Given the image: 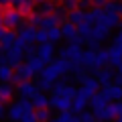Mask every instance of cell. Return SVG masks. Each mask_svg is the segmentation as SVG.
Segmentation results:
<instances>
[{
	"label": "cell",
	"instance_id": "cell-1",
	"mask_svg": "<svg viewBox=\"0 0 122 122\" xmlns=\"http://www.w3.org/2000/svg\"><path fill=\"white\" fill-rule=\"evenodd\" d=\"M69 71V61H65V59H53L51 63H47L45 65V69L41 71V77L43 79H49V81H55V79H59V77H63V75Z\"/></svg>",
	"mask_w": 122,
	"mask_h": 122
},
{
	"label": "cell",
	"instance_id": "cell-2",
	"mask_svg": "<svg viewBox=\"0 0 122 122\" xmlns=\"http://www.w3.org/2000/svg\"><path fill=\"white\" fill-rule=\"evenodd\" d=\"M22 14L18 12V8H14V6H6L4 10H2V25L6 26V29L14 30L18 29V26L22 25Z\"/></svg>",
	"mask_w": 122,
	"mask_h": 122
},
{
	"label": "cell",
	"instance_id": "cell-3",
	"mask_svg": "<svg viewBox=\"0 0 122 122\" xmlns=\"http://www.w3.org/2000/svg\"><path fill=\"white\" fill-rule=\"evenodd\" d=\"M83 55V43L81 41H71L67 47H63L59 51V57L65 61H81Z\"/></svg>",
	"mask_w": 122,
	"mask_h": 122
},
{
	"label": "cell",
	"instance_id": "cell-4",
	"mask_svg": "<svg viewBox=\"0 0 122 122\" xmlns=\"http://www.w3.org/2000/svg\"><path fill=\"white\" fill-rule=\"evenodd\" d=\"M118 112H120V102H110L108 106H104V108L96 110V118L102 122H112L114 118H118Z\"/></svg>",
	"mask_w": 122,
	"mask_h": 122
},
{
	"label": "cell",
	"instance_id": "cell-5",
	"mask_svg": "<svg viewBox=\"0 0 122 122\" xmlns=\"http://www.w3.org/2000/svg\"><path fill=\"white\" fill-rule=\"evenodd\" d=\"M110 102H112V98L108 96V94H106L104 90H98L96 94H92L90 96V100H87V104H90V108L94 110V112H96V110H100V108H104V106H108Z\"/></svg>",
	"mask_w": 122,
	"mask_h": 122
},
{
	"label": "cell",
	"instance_id": "cell-6",
	"mask_svg": "<svg viewBox=\"0 0 122 122\" xmlns=\"http://www.w3.org/2000/svg\"><path fill=\"white\" fill-rule=\"evenodd\" d=\"M37 92H39V87H37V83L33 79H22L16 86V96L18 98H33Z\"/></svg>",
	"mask_w": 122,
	"mask_h": 122
},
{
	"label": "cell",
	"instance_id": "cell-7",
	"mask_svg": "<svg viewBox=\"0 0 122 122\" xmlns=\"http://www.w3.org/2000/svg\"><path fill=\"white\" fill-rule=\"evenodd\" d=\"M61 30H63V39L65 41H81V43H86V41L79 37V29L73 25V22H69V20H65V22H61Z\"/></svg>",
	"mask_w": 122,
	"mask_h": 122
},
{
	"label": "cell",
	"instance_id": "cell-8",
	"mask_svg": "<svg viewBox=\"0 0 122 122\" xmlns=\"http://www.w3.org/2000/svg\"><path fill=\"white\" fill-rule=\"evenodd\" d=\"M33 75H37V73L33 71V67L25 61V63H20V65L14 67V77H12V81L18 83V81H22V79H33Z\"/></svg>",
	"mask_w": 122,
	"mask_h": 122
},
{
	"label": "cell",
	"instance_id": "cell-9",
	"mask_svg": "<svg viewBox=\"0 0 122 122\" xmlns=\"http://www.w3.org/2000/svg\"><path fill=\"white\" fill-rule=\"evenodd\" d=\"M4 53H6V59H8V63H10L12 67L20 65V63H22V59H25V51H22V47H18V45L10 47L8 51H4Z\"/></svg>",
	"mask_w": 122,
	"mask_h": 122
},
{
	"label": "cell",
	"instance_id": "cell-10",
	"mask_svg": "<svg viewBox=\"0 0 122 122\" xmlns=\"http://www.w3.org/2000/svg\"><path fill=\"white\" fill-rule=\"evenodd\" d=\"M35 35H37V26H33L30 22L18 26V39L25 43H35Z\"/></svg>",
	"mask_w": 122,
	"mask_h": 122
},
{
	"label": "cell",
	"instance_id": "cell-11",
	"mask_svg": "<svg viewBox=\"0 0 122 122\" xmlns=\"http://www.w3.org/2000/svg\"><path fill=\"white\" fill-rule=\"evenodd\" d=\"M106 10V8H104ZM120 20H122V16L118 12H112V10H106L104 12V16H102V22L100 25H104L106 29H118V25H120Z\"/></svg>",
	"mask_w": 122,
	"mask_h": 122
},
{
	"label": "cell",
	"instance_id": "cell-12",
	"mask_svg": "<svg viewBox=\"0 0 122 122\" xmlns=\"http://www.w3.org/2000/svg\"><path fill=\"white\" fill-rule=\"evenodd\" d=\"M14 94H16V87L12 86V81H0V104L12 100Z\"/></svg>",
	"mask_w": 122,
	"mask_h": 122
},
{
	"label": "cell",
	"instance_id": "cell-13",
	"mask_svg": "<svg viewBox=\"0 0 122 122\" xmlns=\"http://www.w3.org/2000/svg\"><path fill=\"white\" fill-rule=\"evenodd\" d=\"M53 53H55V43H51V41L41 43V47L37 49V55H39L45 63H51L53 61Z\"/></svg>",
	"mask_w": 122,
	"mask_h": 122
},
{
	"label": "cell",
	"instance_id": "cell-14",
	"mask_svg": "<svg viewBox=\"0 0 122 122\" xmlns=\"http://www.w3.org/2000/svg\"><path fill=\"white\" fill-rule=\"evenodd\" d=\"M104 12H106V10L102 8V6H92V10L86 12V22H87V25H100Z\"/></svg>",
	"mask_w": 122,
	"mask_h": 122
},
{
	"label": "cell",
	"instance_id": "cell-15",
	"mask_svg": "<svg viewBox=\"0 0 122 122\" xmlns=\"http://www.w3.org/2000/svg\"><path fill=\"white\" fill-rule=\"evenodd\" d=\"M22 114H25V110H22L20 102H14V104H10L8 110H6V118H8L10 122H20V120H22Z\"/></svg>",
	"mask_w": 122,
	"mask_h": 122
},
{
	"label": "cell",
	"instance_id": "cell-16",
	"mask_svg": "<svg viewBox=\"0 0 122 122\" xmlns=\"http://www.w3.org/2000/svg\"><path fill=\"white\" fill-rule=\"evenodd\" d=\"M67 20H69V22H73L75 26L83 25V22H86V10H83L81 6H79V8L69 10V12H67Z\"/></svg>",
	"mask_w": 122,
	"mask_h": 122
},
{
	"label": "cell",
	"instance_id": "cell-17",
	"mask_svg": "<svg viewBox=\"0 0 122 122\" xmlns=\"http://www.w3.org/2000/svg\"><path fill=\"white\" fill-rule=\"evenodd\" d=\"M79 83H81L83 87H87L92 94H96V92L102 87V83L98 81V77H96V75H92V73H90V75H83V79H81Z\"/></svg>",
	"mask_w": 122,
	"mask_h": 122
},
{
	"label": "cell",
	"instance_id": "cell-18",
	"mask_svg": "<svg viewBox=\"0 0 122 122\" xmlns=\"http://www.w3.org/2000/svg\"><path fill=\"white\" fill-rule=\"evenodd\" d=\"M96 77H98V81L102 83V86H108V83H112L114 81V71H112V67H102L100 71L96 73Z\"/></svg>",
	"mask_w": 122,
	"mask_h": 122
},
{
	"label": "cell",
	"instance_id": "cell-19",
	"mask_svg": "<svg viewBox=\"0 0 122 122\" xmlns=\"http://www.w3.org/2000/svg\"><path fill=\"white\" fill-rule=\"evenodd\" d=\"M33 100V106L35 108H49V102H51V98H47V92H37L35 96L30 98Z\"/></svg>",
	"mask_w": 122,
	"mask_h": 122
},
{
	"label": "cell",
	"instance_id": "cell-20",
	"mask_svg": "<svg viewBox=\"0 0 122 122\" xmlns=\"http://www.w3.org/2000/svg\"><path fill=\"white\" fill-rule=\"evenodd\" d=\"M102 90L108 94L112 100H120L122 98V86H118V83H108V86H102Z\"/></svg>",
	"mask_w": 122,
	"mask_h": 122
},
{
	"label": "cell",
	"instance_id": "cell-21",
	"mask_svg": "<svg viewBox=\"0 0 122 122\" xmlns=\"http://www.w3.org/2000/svg\"><path fill=\"white\" fill-rule=\"evenodd\" d=\"M26 63L33 67V71H35V73H41V71L45 69V65H47V63H45V61L41 59L39 55H30V57H26Z\"/></svg>",
	"mask_w": 122,
	"mask_h": 122
},
{
	"label": "cell",
	"instance_id": "cell-22",
	"mask_svg": "<svg viewBox=\"0 0 122 122\" xmlns=\"http://www.w3.org/2000/svg\"><path fill=\"white\" fill-rule=\"evenodd\" d=\"M108 51H110V67H116L122 61V49L118 45H112V47H108Z\"/></svg>",
	"mask_w": 122,
	"mask_h": 122
},
{
	"label": "cell",
	"instance_id": "cell-23",
	"mask_svg": "<svg viewBox=\"0 0 122 122\" xmlns=\"http://www.w3.org/2000/svg\"><path fill=\"white\" fill-rule=\"evenodd\" d=\"M12 77H14V67L10 63L0 65V81H12Z\"/></svg>",
	"mask_w": 122,
	"mask_h": 122
},
{
	"label": "cell",
	"instance_id": "cell-24",
	"mask_svg": "<svg viewBox=\"0 0 122 122\" xmlns=\"http://www.w3.org/2000/svg\"><path fill=\"white\" fill-rule=\"evenodd\" d=\"M96 53L98 51H94V49H83V55H81V63L90 69L94 63H96Z\"/></svg>",
	"mask_w": 122,
	"mask_h": 122
},
{
	"label": "cell",
	"instance_id": "cell-25",
	"mask_svg": "<svg viewBox=\"0 0 122 122\" xmlns=\"http://www.w3.org/2000/svg\"><path fill=\"white\" fill-rule=\"evenodd\" d=\"M87 106H90V104H87V100H86V98H77V96H75V98H73V102H71V112L81 114L83 110L87 108Z\"/></svg>",
	"mask_w": 122,
	"mask_h": 122
},
{
	"label": "cell",
	"instance_id": "cell-26",
	"mask_svg": "<svg viewBox=\"0 0 122 122\" xmlns=\"http://www.w3.org/2000/svg\"><path fill=\"white\" fill-rule=\"evenodd\" d=\"M57 25H61V22L55 14H43V20H41L39 29H51V26H57Z\"/></svg>",
	"mask_w": 122,
	"mask_h": 122
},
{
	"label": "cell",
	"instance_id": "cell-27",
	"mask_svg": "<svg viewBox=\"0 0 122 122\" xmlns=\"http://www.w3.org/2000/svg\"><path fill=\"white\" fill-rule=\"evenodd\" d=\"M16 37H18V35H14V30L8 29V33L4 35V39L0 41V43H2V49H4V51H8L10 47H14V43H16Z\"/></svg>",
	"mask_w": 122,
	"mask_h": 122
},
{
	"label": "cell",
	"instance_id": "cell-28",
	"mask_svg": "<svg viewBox=\"0 0 122 122\" xmlns=\"http://www.w3.org/2000/svg\"><path fill=\"white\" fill-rule=\"evenodd\" d=\"M47 30H49V41H51V43H59V41H63V30H61V25L51 26V29H47Z\"/></svg>",
	"mask_w": 122,
	"mask_h": 122
},
{
	"label": "cell",
	"instance_id": "cell-29",
	"mask_svg": "<svg viewBox=\"0 0 122 122\" xmlns=\"http://www.w3.org/2000/svg\"><path fill=\"white\" fill-rule=\"evenodd\" d=\"M18 12H20V14H22L25 18H29L30 14L35 12V4H33L30 0H26V2H22V4L18 6Z\"/></svg>",
	"mask_w": 122,
	"mask_h": 122
},
{
	"label": "cell",
	"instance_id": "cell-30",
	"mask_svg": "<svg viewBox=\"0 0 122 122\" xmlns=\"http://www.w3.org/2000/svg\"><path fill=\"white\" fill-rule=\"evenodd\" d=\"M55 2L53 0H45V2H41L39 4V12H43V14H53V10H55Z\"/></svg>",
	"mask_w": 122,
	"mask_h": 122
},
{
	"label": "cell",
	"instance_id": "cell-31",
	"mask_svg": "<svg viewBox=\"0 0 122 122\" xmlns=\"http://www.w3.org/2000/svg\"><path fill=\"white\" fill-rule=\"evenodd\" d=\"M35 114H37V120H39V122H49V120H51V112H49V108H35Z\"/></svg>",
	"mask_w": 122,
	"mask_h": 122
},
{
	"label": "cell",
	"instance_id": "cell-32",
	"mask_svg": "<svg viewBox=\"0 0 122 122\" xmlns=\"http://www.w3.org/2000/svg\"><path fill=\"white\" fill-rule=\"evenodd\" d=\"M53 14H55V16L59 18V22H65V20H67V8H65L63 4H61V6H55Z\"/></svg>",
	"mask_w": 122,
	"mask_h": 122
},
{
	"label": "cell",
	"instance_id": "cell-33",
	"mask_svg": "<svg viewBox=\"0 0 122 122\" xmlns=\"http://www.w3.org/2000/svg\"><path fill=\"white\" fill-rule=\"evenodd\" d=\"M75 94H77V87L71 86V83H65V87H63V94H61V96H65V98H69V100H73Z\"/></svg>",
	"mask_w": 122,
	"mask_h": 122
},
{
	"label": "cell",
	"instance_id": "cell-34",
	"mask_svg": "<svg viewBox=\"0 0 122 122\" xmlns=\"http://www.w3.org/2000/svg\"><path fill=\"white\" fill-rule=\"evenodd\" d=\"M35 41H37V43H47V41H49V30L47 29H37Z\"/></svg>",
	"mask_w": 122,
	"mask_h": 122
},
{
	"label": "cell",
	"instance_id": "cell-35",
	"mask_svg": "<svg viewBox=\"0 0 122 122\" xmlns=\"http://www.w3.org/2000/svg\"><path fill=\"white\" fill-rule=\"evenodd\" d=\"M26 20H29L33 26H37V29H39V26H41V20H43V12H33Z\"/></svg>",
	"mask_w": 122,
	"mask_h": 122
},
{
	"label": "cell",
	"instance_id": "cell-36",
	"mask_svg": "<svg viewBox=\"0 0 122 122\" xmlns=\"http://www.w3.org/2000/svg\"><path fill=\"white\" fill-rule=\"evenodd\" d=\"M37 87H39L41 92H51V87H53V81H49V79H43V77H41L39 81H37Z\"/></svg>",
	"mask_w": 122,
	"mask_h": 122
},
{
	"label": "cell",
	"instance_id": "cell-37",
	"mask_svg": "<svg viewBox=\"0 0 122 122\" xmlns=\"http://www.w3.org/2000/svg\"><path fill=\"white\" fill-rule=\"evenodd\" d=\"M79 120L81 122H96L98 118H96V112H86V110H83V112L79 114Z\"/></svg>",
	"mask_w": 122,
	"mask_h": 122
},
{
	"label": "cell",
	"instance_id": "cell-38",
	"mask_svg": "<svg viewBox=\"0 0 122 122\" xmlns=\"http://www.w3.org/2000/svg\"><path fill=\"white\" fill-rule=\"evenodd\" d=\"M61 4L67 8V12L69 10H73V8H79V0H61Z\"/></svg>",
	"mask_w": 122,
	"mask_h": 122
},
{
	"label": "cell",
	"instance_id": "cell-39",
	"mask_svg": "<svg viewBox=\"0 0 122 122\" xmlns=\"http://www.w3.org/2000/svg\"><path fill=\"white\" fill-rule=\"evenodd\" d=\"M20 122H39V120H37L35 110H30V112H25V114H22V120H20Z\"/></svg>",
	"mask_w": 122,
	"mask_h": 122
},
{
	"label": "cell",
	"instance_id": "cell-40",
	"mask_svg": "<svg viewBox=\"0 0 122 122\" xmlns=\"http://www.w3.org/2000/svg\"><path fill=\"white\" fill-rule=\"evenodd\" d=\"M22 51H25V59H26V57H30V55H37V49L33 47V43H26L25 47H22Z\"/></svg>",
	"mask_w": 122,
	"mask_h": 122
},
{
	"label": "cell",
	"instance_id": "cell-41",
	"mask_svg": "<svg viewBox=\"0 0 122 122\" xmlns=\"http://www.w3.org/2000/svg\"><path fill=\"white\" fill-rule=\"evenodd\" d=\"M100 43H102V41H98V39H87V41H86L87 49H94V51H98V49H100Z\"/></svg>",
	"mask_w": 122,
	"mask_h": 122
},
{
	"label": "cell",
	"instance_id": "cell-42",
	"mask_svg": "<svg viewBox=\"0 0 122 122\" xmlns=\"http://www.w3.org/2000/svg\"><path fill=\"white\" fill-rule=\"evenodd\" d=\"M79 6L81 8H90V6H94V0H79Z\"/></svg>",
	"mask_w": 122,
	"mask_h": 122
},
{
	"label": "cell",
	"instance_id": "cell-43",
	"mask_svg": "<svg viewBox=\"0 0 122 122\" xmlns=\"http://www.w3.org/2000/svg\"><path fill=\"white\" fill-rule=\"evenodd\" d=\"M108 2H110V0H94V6H102V8H104Z\"/></svg>",
	"mask_w": 122,
	"mask_h": 122
},
{
	"label": "cell",
	"instance_id": "cell-44",
	"mask_svg": "<svg viewBox=\"0 0 122 122\" xmlns=\"http://www.w3.org/2000/svg\"><path fill=\"white\" fill-rule=\"evenodd\" d=\"M6 33H8V29H6L4 25H0V41L4 39V35H6Z\"/></svg>",
	"mask_w": 122,
	"mask_h": 122
},
{
	"label": "cell",
	"instance_id": "cell-45",
	"mask_svg": "<svg viewBox=\"0 0 122 122\" xmlns=\"http://www.w3.org/2000/svg\"><path fill=\"white\" fill-rule=\"evenodd\" d=\"M112 83H118V86H122V73H116L114 75V81Z\"/></svg>",
	"mask_w": 122,
	"mask_h": 122
},
{
	"label": "cell",
	"instance_id": "cell-46",
	"mask_svg": "<svg viewBox=\"0 0 122 122\" xmlns=\"http://www.w3.org/2000/svg\"><path fill=\"white\" fill-rule=\"evenodd\" d=\"M22 2H26V0H10V6H14V8H18V6H20Z\"/></svg>",
	"mask_w": 122,
	"mask_h": 122
},
{
	"label": "cell",
	"instance_id": "cell-47",
	"mask_svg": "<svg viewBox=\"0 0 122 122\" xmlns=\"http://www.w3.org/2000/svg\"><path fill=\"white\" fill-rule=\"evenodd\" d=\"M6 6H10V0H0V8H6Z\"/></svg>",
	"mask_w": 122,
	"mask_h": 122
},
{
	"label": "cell",
	"instance_id": "cell-48",
	"mask_svg": "<svg viewBox=\"0 0 122 122\" xmlns=\"http://www.w3.org/2000/svg\"><path fill=\"white\" fill-rule=\"evenodd\" d=\"M6 116V110H4V104H0V118Z\"/></svg>",
	"mask_w": 122,
	"mask_h": 122
},
{
	"label": "cell",
	"instance_id": "cell-49",
	"mask_svg": "<svg viewBox=\"0 0 122 122\" xmlns=\"http://www.w3.org/2000/svg\"><path fill=\"white\" fill-rule=\"evenodd\" d=\"M118 122H122V104H120V112H118Z\"/></svg>",
	"mask_w": 122,
	"mask_h": 122
},
{
	"label": "cell",
	"instance_id": "cell-50",
	"mask_svg": "<svg viewBox=\"0 0 122 122\" xmlns=\"http://www.w3.org/2000/svg\"><path fill=\"white\" fill-rule=\"evenodd\" d=\"M69 122H81V120H79V116H73V118H71Z\"/></svg>",
	"mask_w": 122,
	"mask_h": 122
},
{
	"label": "cell",
	"instance_id": "cell-51",
	"mask_svg": "<svg viewBox=\"0 0 122 122\" xmlns=\"http://www.w3.org/2000/svg\"><path fill=\"white\" fill-rule=\"evenodd\" d=\"M116 67H118V73H122V61H120V63H118Z\"/></svg>",
	"mask_w": 122,
	"mask_h": 122
},
{
	"label": "cell",
	"instance_id": "cell-52",
	"mask_svg": "<svg viewBox=\"0 0 122 122\" xmlns=\"http://www.w3.org/2000/svg\"><path fill=\"white\" fill-rule=\"evenodd\" d=\"M33 4H41V2H45V0H30Z\"/></svg>",
	"mask_w": 122,
	"mask_h": 122
},
{
	"label": "cell",
	"instance_id": "cell-53",
	"mask_svg": "<svg viewBox=\"0 0 122 122\" xmlns=\"http://www.w3.org/2000/svg\"><path fill=\"white\" fill-rule=\"evenodd\" d=\"M49 122H61V120H59V118L55 116V118H51V120H49Z\"/></svg>",
	"mask_w": 122,
	"mask_h": 122
},
{
	"label": "cell",
	"instance_id": "cell-54",
	"mask_svg": "<svg viewBox=\"0 0 122 122\" xmlns=\"http://www.w3.org/2000/svg\"><path fill=\"white\" fill-rule=\"evenodd\" d=\"M2 10H4V8H0V25H2Z\"/></svg>",
	"mask_w": 122,
	"mask_h": 122
},
{
	"label": "cell",
	"instance_id": "cell-55",
	"mask_svg": "<svg viewBox=\"0 0 122 122\" xmlns=\"http://www.w3.org/2000/svg\"><path fill=\"white\" fill-rule=\"evenodd\" d=\"M0 51H4V49H2V43H0Z\"/></svg>",
	"mask_w": 122,
	"mask_h": 122
},
{
	"label": "cell",
	"instance_id": "cell-56",
	"mask_svg": "<svg viewBox=\"0 0 122 122\" xmlns=\"http://www.w3.org/2000/svg\"><path fill=\"white\" fill-rule=\"evenodd\" d=\"M120 104H122V98H120Z\"/></svg>",
	"mask_w": 122,
	"mask_h": 122
},
{
	"label": "cell",
	"instance_id": "cell-57",
	"mask_svg": "<svg viewBox=\"0 0 122 122\" xmlns=\"http://www.w3.org/2000/svg\"><path fill=\"white\" fill-rule=\"evenodd\" d=\"M96 122H102V120H96Z\"/></svg>",
	"mask_w": 122,
	"mask_h": 122
}]
</instances>
